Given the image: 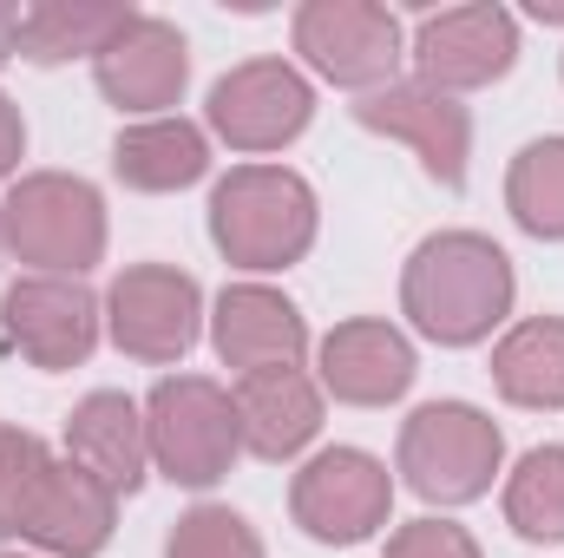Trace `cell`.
I'll return each instance as SVG.
<instances>
[{"instance_id": "4", "label": "cell", "mask_w": 564, "mask_h": 558, "mask_svg": "<svg viewBox=\"0 0 564 558\" xmlns=\"http://www.w3.org/2000/svg\"><path fill=\"white\" fill-rule=\"evenodd\" d=\"M506 460V433L473 401H426L401 427V480L426 506H466L492 493V473Z\"/></svg>"}, {"instance_id": "29", "label": "cell", "mask_w": 564, "mask_h": 558, "mask_svg": "<svg viewBox=\"0 0 564 558\" xmlns=\"http://www.w3.org/2000/svg\"><path fill=\"white\" fill-rule=\"evenodd\" d=\"M0 558H20V552H0Z\"/></svg>"}, {"instance_id": "12", "label": "cell", "mask_w": 564, "mask_h": 558, "mask_svg": "<svg viewBox=\"0 0 564 558\" xmlns=\"http://www.w3.org/2000/svg\"><path fill=\"white\" fill-rule=\"evenodd\" d=\"M355 119H361L368 132H381V139H401L414 158H421L426 178H440L446 191H459V184H466L473 119H466V106H459V99L433 93V86H421V79H394V86L368 93V99L355 106Z\"/></svg>"}, {"instance_id": "20", "label": "cell", "mask_w": 564, "mask_h": 558, "mask_svg": "<svg viewBox=\"0 0 564 558\" xmlns=\"http://www.w3.org/2000/svg\"><path fill=\"white\" fill-rule=\"evenodd\" d=\"M112 171H119V184H132V191H184V184H197L204 171H210V132L204 126H191V119H139V126H126L119 139H112Z\"/></svg>"}, {"instance_id": "2", "label": "cell", "mask_w": 564, "mask_h": 558, "mask_svg": "<svg viewBox=\"0 0 564 558\" xmlns=\"http://www.w3.org/2000/svg\"><path fill=\"white\" fill-rule=\"evenodd\" d=\"M210 244L237 270H289L315 244V191L282 164H237L210 191Z\"/></svg>"}, {"instance_id": "15", "label": "cell", "mask_w": 564, "mask_h": 558, "mask_svg": "<svg viewBox=\"0 0 564 558\" xmlns=\"http://www.w3.org/2000/svg\"><path fill=\"white\" fill-rule=\"evenodd\" d=\"M210 342H217L224 368H237V382H243V375H263V368H302V355H308V322H302V309H295L282 289L237 282V289L217 296Z\"/></svg>"}, {"instance_id": "10", "label": "cell", "mask_w": 564, "mask_h": 558, "mask_svg": "<svg viewBox=\"0 0 564 558\" xmlns=\"http://www.w3.org/2000/svg\"><path fill=\"white\" fill-rule=\"evenodd\" d=\"M99 322H106V309H99V296L79 277H20V282H7V296H0L7 342L33 368H46V375L79 368L99 348Z\"/></svg>"}, {"instance_id": "18", "label": "cell", "mask_w": 564, "mask_h": 558, "mask_svg": "<svg viewBox=\"0 0 564 558\" xmlns=\"http://www.w3.org/2000/svg\"><path fill=\"white\" fill-rule=\"evenodd\" d=\"M237 427L257 460H295L322 433V388L302 368H263L237 382Z\"/></svg>"}, {"instance_id": "5", "label": "cell", "mask_w": 564, "mask_h": 558, "mask_svg": "<svg viewBox=\"0 0 564 558\" xmlns=\"http://www.w3.org/2000/svg\"><path fill=\"white\" fill-rule=\"evenodd\" d=\"M144 440H151V466L171 486H217L243 453L237 401L204 375H171L144 401Z\"/></svg>"}, {"instance_id": "8", "label": "cell", "mask_w": 564, "mask_h": 558, "mask_svg": "<svg viewBox=\"0 0 564 558\" xmlns=\"http://www.w3.org/2000/svg\"><path fill=\"white\" fill-rule=\"evenodd\" d=\"M210 132L230 151H282L289 139L308 132L315 119V86L289 66V60H243L210 86L204 106Z\"/></svg>"}, {"instance_id": "26", "label": "cell", "mask_w": 564, "mask_h": 558, "mask_svg": "<svg viewBox=\"0 0 564 558\" xmlns=\"http://www.w3.org/2000/svg\"><path fill=\"white\" fill-rule=\"evenodd\" d=\"M388 558H479V546L453 519H414V526H401L388 539Z\"/></svg>"}, {"instance_id": "6", "label": "cell", "mask_w": 564, "mask_h": 558, "mask_svg": "<svg viewBox=\"0 0 564 558\" xmlns=\"http://www.w3.org/2000/svg\"><path fill=\"white\" fill-rule=\"evenodd\" d=\"M295 53L328 86L381 93L394 86V66L408 46H401V20L375 0H308L295 7Z\"/></svg>"}, {"instance_id": "14", "label": "cell", "mask_w": 564, "mask_h": 558, "mask_svg": "<svg viewBox=\"0 0 564 558\" xmlns=\"http://www.w3.org/2000/svg\"><path fill=\"white\" fill-rule=\"evenodd\" d=\"M414 342L381 315H355L322 335V388L348 408H388L414 388Z\"/></svg>"}, {"instance_id": "22", "label": "cell", "mask_w": 564, "mask_h": 558, "mask_svg": "<svg viewBox=\"0 0 564 558\" xmlns=\"http://www.w3.org/2000/svg\"><path fill=\"white\" fill-rule=\"evenodd\" d=\"M506 211L525 237L564 244V139H532L506 171Z\"/></svg>"}, {"instance_id": "23", "label": "cell", "mask_w": 564, "mask_h": 558, "mask_svg": "<svg viewBox=\"0 0 564 558\" xmlns=\"http://www.w3.org/2000/svg\"><path fill=\"white\" fill-rule=\"evenodd\" d=\"M506 526L519 539H564V447H532L506 480Z\"/></svg>"}, {"instance_id": "11", "label": "cell", "mask_w": 564, "mask_h": 558, "mask_svg": "<svg viewBox=\"0 0 564 558\" xmlns=\"http://www.w3.org/2000/svg\"><path fill=\"white\" fill-rule=\"evenodd\" d=\"M519 60V20L492 0H473V7H446V13H426L421 33H414V66H421V86L433 93H479L492 79H506Z\"/></svg>"}, {"instance_id": "21", "label": "cell", "mask_w": 564, "mask_h": 558, "mask_svg": "<svg viewBox=\"0 0 564 558\" xmlns=\"http://www.w3.org/2000/svg\"><path fill=\"white\" fill-rule=\"evenodd\" d=\"M492 382L512 408H564V315H532L492 348Z\"/></svg>"}, {"instance_id": "16", "label": "cell", "mask_w": 564, "mask_h": 558, "mask_svg": "<svg viewBox=\"0 0 564 558\" xmlns=\"http://www.w3.org/2000/svg\"><path fill=\"white\" fill-rule=\"evenodd\" d=\"M112 519H119V493L99 486L73 460H53V473H46V486H40L33 519H26L20 539H33L40 552H53V558H93V552H106Z\"/></svg>"}, {"instance_id": "9", "label": "cell", "mask_w": 564, "mask_h": 558, "mask_svg": "<svg viewBox=\"0 0 564 558\" xmlns=\"http://www.w3.org/2000/svg\"><path fill=\"white\" fill-rule=\"evenodd\" d=\"M106 329L139 362H184L204 329V289L191 270L171 264H132L106 296Z\"/></svg>"}, {"instance_id": "25", "label": "cell", "mask_w": 564, "mask_h": 558, "mask_svg": "<svg viewBox=\"0 0 564 558\" xmlns=\"http://www.w3.org/2000/svg\"><path fill=\"white\" fill-rule=\"evenodd\" d=\"M164 558H263V539L243 513L230 506H191L171 539H164Z\"/></svg>"}, {"instance_id": "17", "label": "cell", "mask_w": 564, "mask_h": 558, "mask_svg": "<svg viewBox=\"0 0 564 558\" xmlns=\"http://www.w3.org/2000/svg\"><path fill=\"white\" fill-rule=\"evenodd\" d=\"M66 453L73 466H86L99 486L112 493H139L144 486V466H151V440H144V408L132 395H86L73 420H66Z\"/></svg>"}, {"instance_id": "3", "label": "cell", "mask_w": 564, "mask_h": 558, "mask_svg": "<svg viewBox=\"0 0 564 558\" xmlns=\"http://www.w3.org/2000/svg\"><path fill=\"white\" fill-rule=\"evenodd\" d=\"M0 244L40 277H86L106 257V197L86 178L33 171L0 204Z\"/></svg>"}, {"instance_id": "13", "label": "cell", "mask_w": 564, "mask_h": 558, "mask_svg": "<svg viewBox=\"0 0 564 558\" xmlns=\"http://www.w3.org/2000/svg\"><path fill=\"white\" fill-rule=\"evenodd\" d=\"M93 79H99V93H106L119 112H151V119H164V106L184 99L191 46H184V33H177L171 20L132 13V20L112 33V46L93 60Z\"/></svg>"}, {"instance_id": "30", "label": "cell", "mask_w": 564, "mask_h": 558, "mask_svg": "<svg viewBox=\"0 0 564 558\" xmlns=\"http://www.w3.org/2000/svg\"><path fill=\"white\" fill-rule=\"evenodd\" d=\"M0 250H7V244H0Z\"/></svg>"}, {"instance_id": "27", "label": "cell", "mask_w": 564, "mask_h": 558, "mask_svg": "<svg viewBox=\"0 0 564 558\" xmlns=\"http://www.w3.org/2000/svg\"><path fill=\"white\" fill-rule=\"evenodd\" d=\"M20 151H26V126H20V106H13V99L0 93V178H13Z\"/></svg>"}, {"instance_id": "19", "label": "cell", "mask_w": 564, "mask_h": 558, "mask_svg": "<svg viewBox=\"0 0 564 558\" xmlns=\"http://www.w3.org/2000/svg\"><path fill=\"white\" fill-rule=\"evenodd\" d=\"M132 20V7H99V0H26L13 7V60L59 66V60H99L112 33Z\"/></svg>"}, {"instance_id": "24", "label": "cell", "mask_w": 564, "mask_h": 558, "mask_svg": "<svg viewBox=\"0 0 564 558\" xmlns=\"http://www.w3.org/2000/svg\"><path fill=\"white\" fill-rule=\"evenodd\" d=\"M53 473V453L26 427H0V539H20L33 519V500Z\"/></svg>"}, {"instance_id": "7", "label": "cell", "mask_w": 564, "mask_h": 558, "mask_svg": "<svg viewBox=\"0 0 564 558\" xmlns=\"http://www.w3.org/2000/svg\"><path fill=\"white\" fill-rule=\"evenodd\" d=\"M388 506H394V480L375 453L361 447H322L295 486H289V513L308 539L322 546H361L388 526Z\"/></svg>"}, {"instance_id": "1", "label": "cell", "mask_w": 564, "mask_h": 558, "mask_svg": "<svg viewBox=\"0 0 564 558\" xmlns=\"http://www.w3.org/2000/svg\"><path fill=\"white\" fill-rule=\"evenodd\" d=\"M512 257L479 230H440L401 270V315L440 348H473L512 315Z\"/></svg>"}, {"instance_id": "28", "label": "cell", "mask_w": 564, "mask_h": 558, "mask_svg": "<svg viewBox=\"0 0 564 558\" xmlns=\"http://www.w3.org/2000/svg\"><path fill=\"white\" fill-rule=\"evenodd\" d=\"M13 60V7H0V66Z\"/></svg>"}]
</instances>
